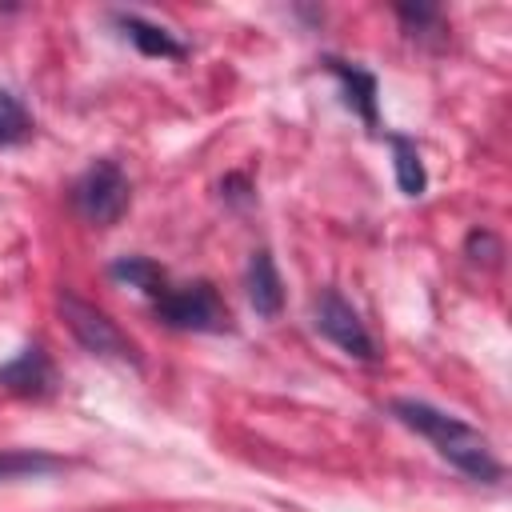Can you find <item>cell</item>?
<instances>
[{
	"label": "cell",
	"instance_id": "cell-1",
	"mask_svg": "<svg viewBox=\"0 0 512 512\" xmlns=\"http://www.w3.org/2000/svg\"><path fill=\"white\" fill-rule=\"evenodd\" d=\"M388 412H392L404 428H412L416 436H424V440H428L452 468H460L468 480H480V484L504 480V464L496 460L488 436H484L480 428H472L468 420H460V416H452V412H440V408H432L428 400H412V396L392 400Z\"/></svg>",
	"mask_w": 512,
	"mask_h": 512
},
{
	"label": "cell",
	"instance_id": "cell-2",
	"mask_svg": "<svg viewBox=\"0 0 512 512\" xmlns=\"http://www.w3.org/2000/svg\"><path fill=\"white\" fill-rule=\"evenodd\" d=\"M152 308H156V320H164L176 332H232V316L208 280L172 284Z\"/></svg>",
	"mask_w": 512,
	"mask_h": 512
},
{
	"label": "cell",
	"instance_id": "cell-3",
	"mask_svg": "<svg viewBox=\"0 0 512 512\" xmlns=\"http://www.w3.org/2000/svg\"><path fill=\"white\" fill-rule=\"evenodd\" d=\"M128 200H132V188L116 160L88 164L72 184V208L96 228H112L128 212Z\"/></svg>",
	"mask_w": 512,
	"mask_h": 512
},
{
	"label": "cell",
	"instance_id": "cell-4",
	"mask_svg": "<svg viewBox=\"0 0 512 512\" xmlns=\"http://www.w3.org/2000/svg\"><path fill=\"white\" fill-rule=\"evenodd\" d=\"M60 316L68 324V332L76 336V344L92 356H108V360H128L136 364V344L116 328V320H108V312H100L96 304L80 300L76 292H60Z\"/></svg>",
	"mask_w": 512,
	"mask_h": 512
},
{
	"label": "cell",
	"instance_id": "cell-5",
	"mask_svg": "<svg viewBox=\"0 0 512 512\" xmlns=\"http://www.w3.org/2000/svg\"><path fill=\"white\" fill-rule=\"evenodd\" d=\"M312 324L324 340H332L340 352L356 356V360H376V340L368 336L364 320L356 316V308L336 292V288H320V296L312 300Z\"/></svg>",
	"mask_w": 512,
	"mask_h": 512
},
{
	"label": "cell",
	"instance_id": "cell-6",
	"mask_svg": "<svg viewBox=\"0 0 512 512\" xmlns=\"http://www.w3.org/2000/svg\"><path fill=\"white\" fill-rule=\"evenodd\" d=\"M0 388L12 392V396H24V400H40L56 388V372H52V360L40 344H24L8 364H0Z\"/></svg>",
	"mask_w": 512,
	"mask_h": 512
},
{
	"label": "cell",
	"instance_id": "cell-7",
	"mask_svg": "<svg viewBox=\"0 0 512 512\" xmlns=\"http://www.w3.org/2000/svg\"><path fill=\"white\" fill-rule=\"evenodd\" d=\"M244 292H248V304L256 308V316H264V320L280 316V308H284V280H280L276 260H272L268 248L252 252L248 272H244Z\"/></svg>",
	"mask_w": 512,
	"mask_h": 512
},
{
	"label": "cell",
	"instance_id": "cell-8",
	"mask_svg": "<svg viewBox=\"0 0 512 512\" xmlns=\"http://www.w3.org/2000/svg\"><path fill=\"white\" fill-rule=\"evenodd\" d=\"M324 68L340 80V88H344V104H348L368 128H376V96H380L376 76H372L368 68L352 64V60H340V56H324Z\"/></svg>",
	"mask_w": 512,
	"mask_h": 512
},
{
	"label": "cell",
	"instance_id": "cell-9",
	"mask_svg": "<svg viewBox=\"0 0 512 512\" xmlns=\"http://www.w3.org/2000/svg\"><path fill=\"white\" fill-rule=\"evenodd\" d=\"M116 24L136 44V52H144V56H160V60H184L188 56V48L168 28H160V24H152L136 12H116Z\"/></svg>",
	"mask_w": 512,
	"mask_h": 512
},
{
	"label": "cell",
	"instance_id": "cell-10",
	"mask_svg": "<svg viewBox=\"0 0 512 512\" xmlns=\"http://www.w3.org/2000/svg\"><path fill=\"white\" fill-rule=\"evenodd\" d=\"M108 272H112V280H120V284H128V288H136V292H144L152 304L172 288L168 272H164L156 260H148V256H120V260H112V264H108Z\"/></svg>",
	"mask_w": 512,
	"mask_h": 512
},
{
	"label": "cell",
	"instance_id": "cell-11",
	"mask_svg": "<svg viewBox=\"0 0 512 512\" xmlns=\"http://www.w3.org/2000/svg\"><path fill=\"white\" fill-rule=\"evenodd\" d=\"M388 144H392V164H396V184H400V192H404V196H424V192H428V172H424V160H420L416 144H412L408 136H400V132H392Z\"/></svg>",
	"mask_w": 512,
	"mask_h": 512
},
{
	"label": "cell",
	"instance_id": "cell-12",
	"mask_svg": "<svg viewBox=\"0 0 512 512\" xmlns=\"http://www.w3.org/2000/svg\"><path fill=\"white\" fill-rule=\"evenodd\" d=\"M64 460L52 452H32V448H0V480H24V476H44L60 472Z\"/></svg>",
	"mask_w": 512,
	"mask_h": 512
},
{
	"label": "cell",
	"instance_id": "cell-13",
	"mask_svg": "<svg viewBox=\"0 0 512 512\" xmlns=\"http://www.w3.org/2000/svg\"><path fill=\"white\" fill-rule=\"evenodd\" d=\"M32 136V116H28V108L8 92V88H0V148H16V144H24Z\"/></svg>",
	"mask_w": 512,
	"mask_h": 512
},
{
	"label": "cell",
	"instance_id": "cell-14",
	"mask_svg": "<svg viewBox=\"0 0 512 512\" xmlns=\"http://www.w3.org/2000/svg\"><path fill=\"white\" fill-rule=\"evenodd\" d=\"M464 248H468V256H472V260H488V264L500 256V240H496L488 228H472V232H468V240H464Z\"/></svg>",
	"mask_w": 512,
	"mask_h": 512
},
{
	"label": "cell",
	"instance_id": "cell-15",
	"mask_svg": "<svg viewBox=\"0 0 512 512\" xmlns=\"http://www.w3.org/2000/svg\"><path fill=\"white\" fill-rule=\"evenodd\" d=\"M396 12H400V20H404L408 28H428V24H436V20H440V12H436V8H428V4H400Z\"/></svg>",
	"mask_w": 512,
	"mask_h": 512
},
{
	"label": "cell",
	"instance_id": "cell-16",
	"mask_svg": "<svg viewBox=\"0 0 512 512\" xmlns=\"http://www.w3.org/2000/svg\"><path fill=\"white\" fill-rule=\"evenodd\" d=\"M220 196H224V200H232V204H248V200H252V184H248V176H240V172L224 176Z\"/></svg>",
	"mask_w": 512,
	"mask_h": 512
}]
</instances>
